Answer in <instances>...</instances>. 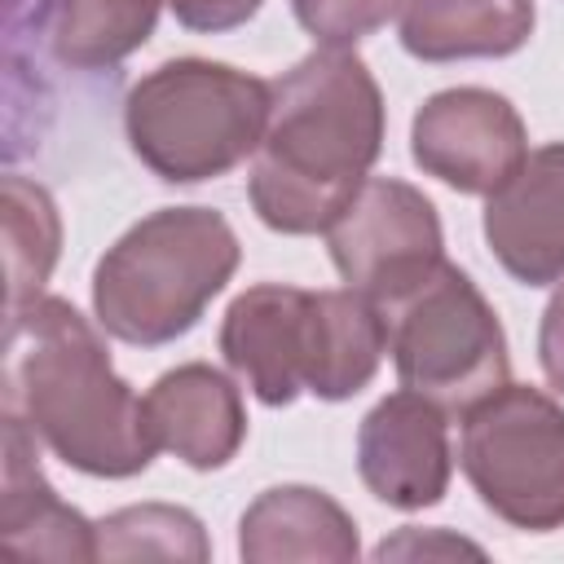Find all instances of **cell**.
Masks as SVG:
<instances>
[{"instance_id": "obj_12", "label": "cell", "mask_w": 564, "mask_h": 564, "mask_svg": "<svg viewBox=\"0 0 564 564\" xmlns=\"http://www.w3.org/2000/svg\"><path fill=\"white\" fill-rule=\"evenodd\" d=\"M154 449L176 454L194 471L225 467L247 441V410L229 375L207 361L163 370L141 397Z\"/></svg>"}, {"instance_id": "obj_9", "label": "cell", "mask_w": 564, "mask_h": 564, "mask_svg": "<svg viewBox=\"0 0 564 564\" xmlns=\"http://www.w3.org/2000/svg\"><path fill=\"white\" fill-rule=\"evenodd\" d=\"M317 291L256 282L220 322V357L264 405H291L317 370Z\"/></svg>"}, {"instance_id": "obj_5", "label": "cell", "mask_w": 564, "mask_h": 564, "mask_svg": "<svg viewBox=\"0 0 564 564\" xmlns=\"http://www.w3.org/2000/svg\"><path fill=\"white\" fill-rule=\"evenodd\" d=\"M401 383L445 414H467L511 379L507 335L480 286L449 260L405 300L383 308Z\"/></svg>"}, {"instance_id": "obj_16", "label": "cell", "mask_w": 564, "mask_h": 564, "mask_svg": "<svg viewBox=\"0 0 564 564\" xmlns=\"http://www.w3.org/2000/svg\"><path fill=\"white\" fill-rule=\"evenodd\" d=\"M317 370L308 392L322 401H348L375 379L388 352V317L370 295L352 286L317 291Z\"/></svg>"}, {"instance_id": "obj_23", "label": "cell", "mask_w": 564, "mask_h": 564, "mask_svg": "<svg viewBox=\"0 0 564 564\" xmlns=\"http://www.w3.org/2000/svg\"><path fill=\"white\" fill-rule=\"evenodd\" d=\"M379 560H392V555H485L476 542H463V538H449L445 529H427V533H419V529H401L397 538H388V542H379V551H375Z\"/></svg>"}, {"instance_id": "obj_10", "label": "cell", "mask_w": 564, "mask_h": 564, "mask_svg": "<svg viewBox=\"0 0 564 564\" xmlns=\"http://www.w3.org/2000/svg\"><path fill=\"white\" fill-rule=\"evenodd\" d=\"M357 471L361 485L397 511L436 507L454 471L445 410L410 388L383 397L357 427Z\"/></svg>"}, {"instance_id": "obj_3", "label": "cell", "mask_w": 564, "mask_h": 564, "mask_svg": "<svg viewBox=\"0 0 564 564\" xmlns=\"http://www.w3.org/2000/svg\"><path fill=\"white\" fill-rule=\"evenodd\" d=\"M238 234L212 207L141 216L93 269V313L106 335L159 348L198 326L238 269Z\"/></svg>"}, {"instance_id": "obj_7", "label": "cell", "mask_w": 564, "mask_h": 564, "mask_svg": "<svg viewBox=\"0 0 564 564\" xmlns=\"http://www.w3.org/2000/svg\"><path fill=\"white\" fill-rule=\"evenodd\" d=\"M339 278L379 308L405 300L445 260L441 216L423 189L397 176H366L326 229Z\"/></svg>"}, {"instance_id": "obj_6", "label": "cell", "mask_w": 564, "mask_h": 564, "mask_svg": "<svg viewBox=\"0 0 564 564\" xmlns=\"http://www.w3.org/2000/svg\"><path fill=\"white\" fill-rule=\"evenodd\" d=\"M458 467L511 529H564V405L542 388L507 379L471 405L463 414Z\"/></svg>"}, {"instance_id": "obj_8", "label": "cell", "mask_w": 564, "mask_h": 564, "mask_svg": "<svg viewBox=\"0 0 564 564\" xmlns=\"http://www.w3.org/2000/svg\"><path fill=\"white\" fill-rule=\"evenodd\" d=\"M414 163L458 194H494L529 159L520 110L494 88L432 93L410 123Z\"/></svg>"}, {"instance_id": "obj_19", "label": "cell", "mask_w": 564, "mask_h": 564, "mask_svg": "<svg viewBox=\"0 0 564 564\" xmlns=\"http://www.w3.org/2000/svg\"><path fill=\"white\" fill-rule=\"evenodd\" d=\"M212 542L203 520L172 502H141L97 520V560H189L203 564Z\"/></svg>"}, {"instance_id": "obj_17", "label": "cell", "mask_w": 564, "mask_h": 564, "mask_svg": "<svg viewBox=\"0 0 564 564\" xmlns=\"http://www.w3.org/2000/svg\"><path fill=\"white\" fill-rule=\"evenodd\" d=\"M159 9L163 0H53L44 40L57 66L110 70L154 35Z\"/></svg>"}, {"instance_id": "obj_15", "label": "cell", "mask_w": 564, "mask_h": 564, "mask_svg": "<svg viewBox=\"0 0 564 564\" xmlns=\"http://www.w3.org/2000/svg\"><path fill=\"white\" fill-rule=\"evenodd\" d=\"M538 22L533 0H405L401 44L419 62L511 57Z\"/></svg>"}, {"instance_id": "obj_20", "label": "cell", "mask_w": 564, "mask_h": 564, "mask_svg": "<svg viewBox=\"0 0 564 564\" xmlns=\"http://www.w3.org/2000/svg\"><path fill=\"white\" fill-rule=\"evenodd\" d=\"M405 0H291L295 22L326 48H352L401 13Z\"/></svg>"}, {"instance_id": "obj_4", "label": "cell", "mask_w": 564, "mask_h": 564, "mask_svg": "<svg viewBox=\"0 0 564 564\" xmlns=\"http://www.w3.org/2000/svg\"><path fill=\"white\" fill-rule=\"evenodd\" d=\"M269 110V79L207 57H176L128 88L123 132L159 181L198 185L256 159Z\"/></svg>"}, {"instance_id": "obj_18", "label": "cell", "mask_w": 564, "mask_h": 564, "mask_svg": "<svg viewBox=\"0 0 564 564\" xmlns=\"http://www.w3.org/2000/svg\"><path fill=\"white\" fill-rule=\"evenodd\" d=\"M0 220H4V313L35 300L62 251V216L44 185L26 176L0 181Z\"/></svg>"}, {"instance_id": "obj_2", "label": "cell", "mask_w": 564, "mask_h": 564, "mask_svg": "<svg viewBox=\"0 0 564 564\" xmlns=\"http://www.w3.org/2000/svg\"><path fill=\"white\" fill-rule=\"evenodd\" d=\"M4 410L84 476L128 480L154 458L141 397L115 375L97 326L57 295L4 313Z\"/></svg>"}, {"instance_id": "obj_22", "label": "cell", "mask_w": 564, "mask_h": 564, "mask_svg": "<svg viewBox=\"0 0 564 564\" xmlns=\"http://www.w3.org/2000/svg\"><path fill=\"white\" fill-rule=\"evenodd\" d=\"M538 361L542 375L555 392H564V282L555 286V295L542 308V326H538Z\"/></svg>"}, {"instance_id": "obj_13", "label": "cell", "mask_w": 564, "mask_h": 564, "mask_svg": "<svg viewBox=\"0 0 564 564\" xmlns=\"http://www.w3.org/2000/svg\"><path fill=\"white\" fill-rule=\"evenodd\" d=\"M0 555L9 560H97V524H88L35 463V432L4 410L0 441Z\"/></svg>"}, {"instance_id": "obj_1", "label": "cell", "mask_w": 564, "mask_h": 564, "mask_svg": "<svg viewBox=\"0 0 564 564\" xmlns=\"http://www.w3.org/2000/svg\"><path fill=\"white\" fill-rule=\"evenodd\" d=\"M383 154V93L352 48H313L273 79L247 194L273 234H326Z\"/></svg>"}, {"instance_id": "obj_21", "label": "cell", "mask_w": 564, "mask_h": 564, "mask_svg": "<svg viewBox=\"0 0 564 564\" xmlns=\"http://www.w3.org/2000/svg\"><path fill=\"white\" fill-rule=\"evenodd\" d=\"M260 4H264V0H167V9L176 13L181 26L207 31V35L234 31V26L251 22V18L260 13Z\"/></svg>"}, {"instance_id": "obj_14", "label": "cell", "mask_w": 564, "mask_h": 564, "mask_svg": "<svg viewBox=\"0 0 564 564\" xmlns=\"http://www.w3.org/2000/svg\"><path fill=\"white\" fill-rule=\"evenodd\" d=\"M238 555L247 564L326 560L352 564L361 555L352 516L313 485H273L238 520Z\"/></svg>"}, {"instance_id": "obj_11", "label": "cell", "mask_w": 564, "mask_h": 564, "mask_svg": "<svg viewBox=\"0 0 564 564\" xmlns=\"http://www.w3.org/2000/svg\"><path fill=\"white\" fill-rule=\"evenodd\" d=\"M485 242L516 282H564V141L529 150L516 176L485 198Z\"/></svg>"}]
</instances>
